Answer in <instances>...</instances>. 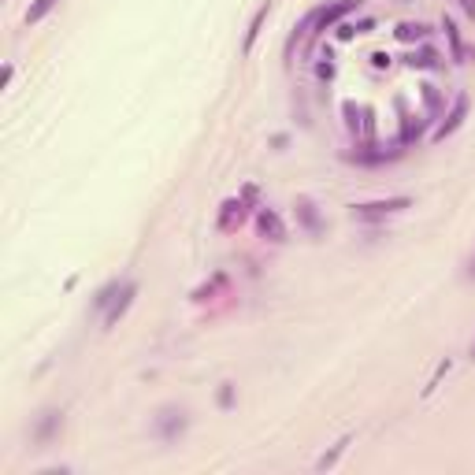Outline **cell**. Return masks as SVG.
<instances>
[{
  "label": "cell",
  "instance_id": "6da1fadb",
  "mask_svg": "<svg viewBox=\"0 0 475 475\" xmlns=\"http://www.w3.org/2000/svg\"><path fill=\"white\" fill-rule=\"evenodd\" d=\"M190 431V413L182 405H163L156 408V416H153V435L160 442H168V446H175L178 438H182Z\"/></svg>",
  "mask_w": 475,
  "mask_h": 475
},
{
  "label": "cell",
  "instance_id": "7a4b0ae2",
  "mask_svg": "<svg viewBox=\"0 0 475 475\" xmlns=\"http://www.w3.org/2000/svg\"><path fill=\"white\" fill-rule=\"evenodd\" d=\"M413 208V197H390V201H368V204H353V219L356 223H383L398 212Z\"/></svg>",
  "mask_w": 475,
  "mask_h": 475
},
{
  "label": "cell",
  "instance_id": "3957f363",
  "mask_svg": "<svg viewBox=\"0 0 475 475\" xmlns=\"http://www.w3.org/2000/svg\"><path fill=\"white\" fill-rule=\"evenodd\" d=\"M364 0H334V4H327V8H316V15H312V34L320 38V34H327L331 26H338L342 19H346L349 11H356Z\"/></svg>",
  "mask_w": 475,
  "mask_h": 475
},
{
  "label": "cell",
  "instance_id": "277c9868",
  "mask_svg": "<svg viewBox=\"0 0 475 475\" xmlns=\"http://www.w3.org/2000/svg\"><path fill=\"white\" fill-rule=\"evenodd\" d=\"M63 431V408H45L41 420L34 423V442L38 446H48V442H56Z\"/></svg>",
  "mask_w": 475,
  "mask_h": 475
},
{
  "label": "cell",
  "instance_id": "5b68a950",
  "mask_svg": "<svg viewBox=\"0 0 475 475\" xmlns=\"http://www.w3.org/2000/svg\"><path fill=\"white\" fill-rule=\"evenodd\" d=\"M468 108H471L468 93H457V101H453V108H449V116L442 119V123H438V130H435V141L457 134V130H461V123H464V116H468Z\"/></svg>",
  "mask_w": 475,
  "mask_h": 475
},
{
  "label": "cell",
  "instance_id": "8992f818",
  "mask_svg": "<svg viewBox=\"0 0 475 475\" xmlns=\"http://www.w3.org/2000/svg\"><path fill=\"white\" fill-rule=\"evenodd\" d=\"M134 297H138V283H130V278H126V283H123V290H119V297L111 301V308L104 312V327H108V331H111V327H116V323H119V320L130 312V305H134Z\"/></svg>",
  "mask_w": 475,
  "mask_h": 475
},
{
  "label": "cell",
  "instance_id": "52a82bcc",
  "mask_svg": "<svg viewBox=\"0 0 475 475\" xmlns=\"http://www.w3.org/2000/svg\"><path fill=\"white\" fill-rule=\"evenodd\" d=\"M256 226H260V234H264L268 241H275V245L286 241V223H283V216H278L275 208H268V204L260 208L256 212Z\"/></svg>",
  "mask_w": 475,
  "mask_h": 475
},
{
  "label": "cell",
  "instance_id": "ba28073f",
  "mask_svg": "<svg viewBox=\"0 0 475 475\" xmlns=\"http://www.w3.org/2000/svg\"><path fill=\"white\" fill-rule=\"evenodd\" d=\"M268 15H271V0H264V4H260V8L253 11L249 30H245V41H241V56H249V53H253V45H256V38H260V30H264Z\"/></svg>",
  "mask_w": 475,
  "mask_h": 475
},
{
  "label": "cell",
  "instance_id": "9c48e42d",
  "mask_svg": "<svg viewBox=\"0 0 475 475\" xmlns=\"http://www.w3.org/2000/svg\"><path fill=\"white\" fill-rule=\"evenodd\" d=\"M249 216V201L245 197H231L223 204V216H219V231H234V223H241Z\"/></svg>",
  "mask_w": 475,
  "mask_h": 475
},
{
  "label": "cell",
  "instance_id": "30bf717a",
  "mask_svg": "<svg viewBox=\"0 0 475 475\" xmlns=\"http://www.w3.org/2000/svg\"><path fill=\"white\" fill-rule=\"evenodd\" d=\"M408 67L413 71H435V67H442V56L435 53L431 45H423V48H416V53H408Z\"/></svg>",
  "mask_w": 475,
  "mask_h": 475
},
{
  "label": "cell",
  "instance_id": "8fae6325",
  "mask_svg": "<svg viewBox=\"0 0 475 475\" xmlns=\"http://www.w3.org/2000/svg\"><path fill=\"white\" fill-rule=\"evenodd\" d=\"M297 216H301V223H305V231H308V234H323L320 212H316V204L308 201V197H297Z\"/></svg>",
  "mask_w": 475,
  "mask_h": 475
},
{
  "label": "cell",
  "instance_id": "7c38bea8",
  "mask_svg": "<svg viewBox=\"0 0 475 475\" xmlns=\"http://www.w3.org/2000/svg\"><path fill=\"white\" fill-rule=\"evenodd\" d=\"M427 34H431V26H427V23H401V26L394 30V38H398V41H405V45H413V41H427Z\"/></svg>",
  "mask_w": 475,
  "mask_h": 475
},
{
  "label": "cell",
  "instance_id": "4fadbf2b",
  "mask_svg": "<svg viewBox=\"0 0 475 475\" xmlns=\"http://www.w3.org/2000/svg\"><path fill=\"white\" fill-rule=\"evenodd\" d=\"M349 442H353V435H342V438L334 442V446H331V449H327V453L320 457V461H316V468H320V471H327V468H334V464H338V457H342V453H346V449H349Z\"/></svg>",
  "mask_w": 475,
  "mask_h": 475
},
{
  "label": "cell",
  "instance_id": "5bb4252c",
  "mask_svg": "<svg viewBox=\"0 0 475 475\" xmlns=\"http://www.w3.org/2000/svg\"><path fill=\"white\" fill-rule=\"evenodd\" d=\"M119 290H123V283H119V278H111V283H104L101 290H97V297H93V308H111V301L119 297Z\"/></svg>",
  "mask_w": 475,
  "mask_h": 475
},
{
  "label": "cell",
  "instance_id": "9a60e30c",
  "mask_svg": "<svg viewBox=\"0 0 475 475\" xmlns=\"http://www.w3.org/2000/svg\"><path fill=\"white\" fill-rule=\"evenodd\" d=\"M56 4H60V0H34V4L26 8V26H38V23H41V19H45L48 11H53Z\"/></svg>",
  "mask_w": 475,
  "mask_h": 475
},
{
  "label": "cell",
  "instance_id": "2e32d148",
  "mask_svg": "<svg viewBox=\"0 0 475 475\" xmlns=\"http://www.w3.org/2000/svg\"><path fill=\"white\" fill-rule=\"evenodd\" d=\"M442 30H446V38H449V45H453V60L464 63V60H461V56H464V45H461V30H457V23L446 19V23H442Z\"/></svg>",
  "mask_w": 475,
  "mask_h": 475
},
{
  "label": "cell",
  "instance_id": "e0dca14e",
  "mask_svg": "<svg viewBox=\"0 0 475 475\" xmlns=\"http://www.w3.org/2000/svg\"><path fill=\"white\" fill-rule=\"evenodd\" d=\"M420 97H423V104L431 108V119H438L442 108H446V104H442V97H438V89L435 86H420Z\"/></svg>",
  "mask_w": 475,
  "mask_h": 475
},
{
  "label": "cell",
  "instance_id": "ac0fdd59",
  "mask_svg": "<svg viewBox=\"0 0 475 475\" xmlns=\"http://www.w3.org/2000/svg\"><path fill=\"white\" fill-rule=\"evenodd\" d=\"M453 368V360L446 356V360H438V368H435V375H431V379H427V386H423V398H427V394H435V386L442 383V375H446Z\"/></svg>",
  "mask_w": 475,
  "mask_h": 475
},
{
  "label": "cell",
  "instance_id": "d6986e66",
  "mask_svg": "<svg viewBox=\"0 0 475 475\" xmlns=\"http://www.w3.org/2000/svg\"><path fill=\"white\" fill-rule=\"evenodd\" d=\"M216 401H219V408H234V383H223Z\"/></svg>",
  "mask_w": 475,
  "mask_h": 475
},
{
  "label": "cell",
  "instance_id": "ffe728a7",
  "mask_svg": "<svg viewBox=\"0 0 475 475\" xmlns=\"http://www.w3.org/2000/svg\"><path fill=\"white\" fill-rule=\"evenodd\" d=\"M338 38H342V41L356 38V26H353V23H342V26H338Z\"/></svg>",
  "mask_w": 475,
  "mask_h": 475
},
{
  "label": "cell",
  "instance_id": "44dd1931",
  "mask_svg": "<svg viewBox=\"0 0 475 475\" xmlns=\"http://www.w3.org/2000/svg\"><path fill=\"white\" fill-rule=\"evenodd\" d=\"M353 26H356V34H368V30H375V19H360Z\"/></svg>",
  "mask_w": 475,
  "mask_h": 475
},
{
  "label": "cell",
  "instance_id": "7402d4cb",
  "mask_svg": "<svg viewBox=\"0 0 475 475\" xmlns=\"http://www.w3.org/2000/svg\"><path fill=\"white\" fill-rule=\"evenodd\" d=\"M371 63H375V67H386L390 56H386V53H375V56H371Z\"/></svg>",
  "mask_w": 475,
  "mask_h": 475
},
{
  "label": "cell",
  "instance_id": "603a6c76",
  "mask_svg": "<svg viewBox=\"0 0 475 475\" xmlns=\"http://www.w3.org/2000/svg\"><path fill=\"white\" fill-rule=\"evenodd\" d=\"M11 75H15V67H11V63H4V75H0V86H8V82H11Z\"/></svg>",
  "mask_w": 475,
  "mask_h": 475
},
{
  "label": "cell",
  "instance_id": "cb8c5ba5",
  "mask_svg": "<svg viewBox=\"0 0 475 475\" xmlns=\"http://www.w3.org/2000/svg\"><path fill=\"white\" fill-rule=\"evenodd\" d=\"M464 275H468V278H475V253H471V260H468V268H464Z\"/></svg>",
  "mask_w": 475,
  "mask_h": 475
},
{
  "label": "cell",
  "instance_id": "d4e9b609",
  "mask_svg": "<svg viewBox=\"0 0 475 475\" xmlns=\"http://www.w3.org/2000/svg\"><path fill=\"white\" fill-rule=\"evenodd\" d=\"M461 4H464V11H468V15H475V0H461Z\"/></svg>",
  "mask_w": 475,
  "mask_h": 475
},
{
  "label": "cell",
  "instance_id": "484cf974",
  "mask_svg": "<svg viewBox=\"0 0 475 475\" xmlns=\"http://www.w3.org/2000/svg\"><path fill=\"white\" fill-rule=\"evenodd\" d=\"M471 360H475V342H471Z\"/></svg>",
  "mask_w": 475,
  "mask_h": 475
}]
</instances>
